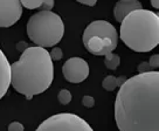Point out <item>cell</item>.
<instances>
[{
	"label": "cell",
	"instance_id": "cell-1",
	"mask_svg": "<svg viewBox=\"0 0 159 131\" xmlns=\"http://www.w3.org/2000/svg\"><path fill=\"white\" fill-rule=\"evenodd\" d=\"M119 131H159V73L132 76L120 86L115 101Z\"/></svg>",
	"mask_w": 159,
	"mask_h": 131
},
{
	"label": "cell",
	"instance_id": "cell-2",
	"mask_svg": "<svg viewBox=\"0 0 159 131\" xmlns=\"http://www.w3.org/2000/svg\"><path fill=\"white\" fill-rule=\"evenodd\" d=\"M54 80V65L43 47H28L11 65V84L27 100L42 94Z\"/></svg>",
	"mask_w": 159,
	"mask_h": 131
},
{
	"label": "cell",
	"instance_id": "cell-3",
	"mask_svg": "<svg viewBox=\"0 0 159 131\" xmlns=\"http://www.w3.org/2000/svg\"><path fill=\"white\" fill-rule=\"evenodd\" d=\"M120 26V39L130 49L145 53L159 43V16L152 11L136 10L125 16Z\"/></svg>",
	"mask_w": 159,
	"mask_h": 131
},
{
	"label": "cell",
	"instance_id": "cell-4",
	"mask_svg": "<svg viewBox=\"0 0 159 131\" xmlns=\"http://www.w3.org/2000/svg\"><path fill=\"white\" fill-rule=\"evenodd\" d=\"M27 34L39 47H53L63 38L65 25L56 13L41 11L30 18L27 22Z\"/></svg>",
	"mask_w": 159,
	"mask_h": 131
},
{
	"label": "cell",
	"instance_id": "cell-5",
	"mask_svg": "<svg viewBox=\"0 0 159 131\" xmlns=\"http://www.w3.org/2000/svg\"><path fill=\"white\" fill-rule=\"evenodd\" d=\"M35 131H94L87 122L77 115L63 112L53 115L39 125Z\"/></svg>",
	"mask_w": 159,
	"mask_h": 131
},
{
	"label": "cell",
	"instance_id": "cell-6",
	"mask_svg": "<svg viewBox=\"0 0 159 131\" xmlns=\"http://www.w3.org/2000/svg\"><path fill=\"white\" fill-rule=\"evenodd\" d=\"M63 76L68 82L81 83L89 75V66L81 57H71L65 62L62 67Z\"/></svg>",
	"mask_w": 159,
	"mask_h": 131
},
{
	"label": "cell",
	"instance_id": "cell-7",
	"mask_svg": "<svg viewBox=\"0 0 159 131\" xmlns=\"http://www.w3.org/2000/svg\"><path fill=\"white\" fill-rule=\"evenodd\" d=\"M91 36H98L101 39H109L115 46H117V42H118L116 28L110 22L104 20L94 21L88 25L83 33V43L87 42V40Z\"/></svg>",
	"mask_w": 159,
	"mask_h": 131
},
{
	"label": "cell",
	"instance_id": "cell-8",
	"mask_svg": "<svg viewBox=\"0 0 159 131\" xmlns=\"http://www.w3.org/2000/svg\"><path fill=\"white\" fill-rule=\"evenodd\" d=\"M22 14L20 0H0V27H11Z\"/></svg>",
	"mask_w": 159,
	"mask_h": 131
},
{
	"label": "cell",
	"instance_id": "cell-9",
	"mask_svg": "<svg viewBox=\"0 0 159 131\" xmlns=\"http://www.w3.org/2000/svg\"><path fill=\"white\" fill-rule=\"evenodd\" d=\"M85 48L94 55H105L108 53H112L117 46H115L109 39H101L98 36H91L84 42Z\"/></svg>",
	"mask_w": 159,
	"mask_h": 131
},
{
	"label": "cell",
	"instance_id": "cell-10",
	"mask_svg": "<svg viewBox=\"0 0 159 131\" xmlns=\"http://www.w3.org/2000/svg\"><path fill=\"white\" fill-rule=\"evenodd\" d=\"M11 86V65L4 52L0 49V100Z\"/></svg>",
	"mask_w": 159,
	"mask_h": 131
},
{
	"label": "cell",
	"instance_id": "cell-11",
	"mask_svg": "<svg viewBox=\"0 0 159 131\" xmlns=\"http://www.w3.org/2000/svg\"><path fill=\"white\" fill-rule=\"evenodd\" d=\"M136 10H142V4L138 0H129V1H118L114 8V15L115 19L122 22V20L124 19L126 15L131 13L132 11Z\"/></svg>",
	"mask_w": 159,
	"mask_h": 131
},
{
	"label": "cell",
	"instance_id": "cell-12",
	"mask_svg": "<svg viewBox=\"0 0 159 131\" xmlns=\"http://www.w3.org/2000/svg\"><path fill=\"white\" fill-rule=\"evenodd\" d=\"M105 59H104V63L107 66L108 69H111V70H115L117 69V67L119 66V62H120V59L117 54H112V53H108L105 54Z\"/></svg>",
	"mask_w": 159,
	"mask_h": 131
},
{
	"label": "cell",
	"instance_id": "cell-13",
	"mask_svg": "<svg viewBox=\"0 0 159 131\" xmlns=\"http://www.w3.org/2000/svg\"><path fill=\"white\" fill-rule=\"evenodd\" d=\"M102 86H103V88H104L105 90L108 91L115 90L116 87H117V79L115 76H107L104 80H103Z\"/></svg>",
	"mask_w": 159,
	"mask_h": 131
},
{
	"label": "cell",
	"instance_id": "cell-14",
	"mask_svg": "<svg viewBox=\"0 0 159 131\" xmlns=\"http://www.w3.org/2000/svg\"><path fill=\"white\" fill-rule=\"evenodd\" d=\"M57 98H59V102L62 104V106H67L68 103H70L71 101V98H73V96L70 94L69 90H67V89H63V90H61L59 93V95H57Z\"/></svg>",
	"mask_w": 159,
	"mask_h": 131
},
{
	"label": "cell",
	"instance_id": "cell-15",
	"mask_svg": "<svg viewBox=\"0 0 159 131\" xmlns=\"http://www.w3.org/2000/svg\"><path fill=\"white\" fill-rule=\"evenodd\" d=\"M21 6H24L28 10H35V8H39L42 0H20Z\"/></svg>",
	"mask_w": 159,
	"mask_h": 131
},
{
	"label": "cell",
	"instance_id": "cell-16",
	"mask_svg": "<svg viewBox=\"0 0 159 131\" xmlns=\"http://www.w3.org/2000/svg\"><path fill=\"white\" fill-rule=\"evenodd\" d=\"M49 55H50V59H52V60L59 61L63 57V53H62V51H61V48L55 47V48L52 49V52L49 53Z\"/></svg>",
	"mask_w": 159,
	"mask_h": 131
},
{
	"label": "cell",
	"instance_id": "cell-17",
	"mask_svg": "<svg viewBox=\"0 0 159 131\" xmlns=\"http://www.w3.org/2000/svg\"><path fill=\"white\" fill-rule=\"evenodd\" d=\"M53 7H54V0H42L39 8L42 11H50Z\"/></svg>",
	"mask_w": 159,
	"mask_h": 131
},
{
	"label": "cell",
	"instance_id": "cell-18",
	"mask_svg": "<svg viewBox=\"0 0 159 131\" xmlns=\"http://www.w3.org/2000/svg\"><path fill=\"white\" fill-rule=\"evenodd\" d=\"M82 103H83V106H87V108H93L95 106V98L93 96H89V95H85L83 98H82Z\"/></svg>",
	"mask_w": 159,
	"mask_h": 131
},
{
	"label": "cell",
	"instance_id": "cell-19",
	"mask_svg": "<svg viewBox=\"0 0 159 131\" xmlns=\"http://www.w3.org/2000/svg\"><path fill=\"white\" fill-rule=\"evenodd\" d=\"M149 66L151 67V69H157L159 67V55L158 54H154V55L151 56V59L149 61Z\"/></svg>",
	"mask_w": 159,
	"mask_h": 131
},
{
	"label": "cell",
	"instance_id": "cell-20",
	"mask_svg": "<svg viewBox=\"0 0 159 131\" xmlns=\"http://www.w3.org/2000/svg\"><path fill=\"white\" fill-rule=\"evenodd\" d=\"M8 131H24V125L19 122H12L8 125Z\"/></svg>",
	"mask_w": 159,
	"mask_h": 131
},
{
	"label": "cell",
	"instance_id": "cell-21",
	"mask_svg": "<svg viewBox=\"0 0 159 131\" xmlns=\"http://www.w3.org/2000/svg\"><path fill=\"white\" fill-rule=\"evenodd\" d=\"M151 67L149 66V62H142L140 65L138 66V73L142 74V73H148V71H151Z\"/></svg>",
	"mask_w": 159,
	"mask_h": 131
},
{
	"label": "cell",
	"instance_id": "cell-22",
	"mask_svg": "<svg viewBox=\"0 0 159 131\" xmlns=\"http://www.w3.org/2000/svg\"><path fill=\"white\" fill-rule=\"evenodd\" d=\"M76 1H79L80 4H83V5L87 6H95L96 2H97V0H76Z\"/></svg>",
	"mask_w": 159,
	"mask_h": 131
},
{
	"label": "cell",
	"instance_id": "cell-23",
	"mask_svg": "<svg viewBox=\"0 0 159 131\" xmlns=\"http://www.w3.org/2000/svg\"><path fill=\"white\" fill-rule=\"evenodd\" d=\"M16 48H18V51H20L21 53L24 51H26L27 48H28V45L26 43L25 41H21V42H19L18 45H16Z\"/></svg>",
	"mask_w": 159,
	"mask_h": 131
},
{
	"label": "cell",
	"instance_id": "cell-24",
	"mask_svg": "<svg viewBox=\"0 0 159 131\" xmlns=\"http://www.w3.org/2000/svg\"><path fill=\"white\" fill-rule=\"evenodd\" d=\"M151 5L153 6L154 8H159V0H151Z\"/></svg>",
	"mask_w": 159,
	"mask_h": 131
},
{
	"label": "cell",
	"instance_id": "cell-25",
	"mask_svg": "<svg viewBox=\"0 0 159 131\" xmlns=\"http://www.w3.org/2000/svg\"><path fill=\"white\" fill-rule=\"evenodd\" d=\"M122 1H129V0H122Z\"/></svg>",
	"mask_w": 159,
	"mask_h": 131
}]
</instances>
